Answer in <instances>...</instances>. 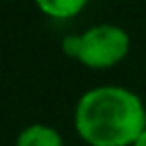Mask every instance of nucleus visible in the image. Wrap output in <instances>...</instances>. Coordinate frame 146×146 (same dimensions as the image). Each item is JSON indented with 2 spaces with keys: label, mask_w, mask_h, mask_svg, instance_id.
Here are the masks:
<instances>
[{
  "label": "nucleus",
  "mask_w": 146,
  "mask_h": 146,
  "mask_svg": "<svg viewBox=\"0 0 146 146\" xmlns=\"http://www.w3.org/2000/svg\"><path fill=\"white\" fill-rule=\"evenodd\" d=\"M74 128L88 146H132L146 128V108L124 86H96L76 102Z\"/></svg>",
  "instance_id": "obj_1"
},
{
  "label": "nucleus",
  "mask_w": 146,
  "mask_h": 146,
  "mask_svg": "<svg viewBox=\"0 0 146 146\" xmlns=\"http://www.w3.org/2000/svg\"><path fill=\"white\" fill-rule=\"evenodd\" d=\"M130 52V36L116 24H94L80 34L78 60L92 70H108Z\"/></svg>",
  "instance_id": "obj_2"
},
{
  "label": "nucleus",
  "mask_w": 146,
  "mask_h": 146,
  "mask_svg": "<svg viewBox=\"0 0 146 146\" xmlns=\"http://www.w3.org/2000/svg\"><path fill=\"white\" fill-rule=\"evenodd\" d=\"M16 146H64V140L56 128L36 122L26 126L18 134Z\"/></svg>",
  "instance_id": "obj_3"
},
{
  "label": "nucleus",
  "mask_w": 146,
  "mask_h": 146,
  "mask_svg": "<svg viewBox=\"0 0 146 146\" xmlns=\"http://www.w3.org/2000/svg\"><path fill=\"white\" fill-rule=\"evenodd\" d=\"M34 4L42 14L54 20H68L86 8L88 0H34Z\"/></svg>",
  "instance_id": "obj_4"
},
{
  "label": "nucleus",
  "mask_w": 146,
  "mask_h": 146,
  "mask_svg": "<svg viewBox=\"0 0 146 146\" xmlns=\"http://www.w3.org/2000/svg\"><path fill=\"white\" fill-rule=\"evenodd\" d=\"M78 46H80V34H70L62 40V50L70 58H78Z\"/></svg>",
  "instance_id": "obj_5"
},
{
  "label": "nucleus",
  "mask_w": 146,
  "mask_h": 146,
  "mask_svg": "<svg viewBox=\"0 0 146 146\" xmlns=\"http://www.w3.org/2000/svg\"><path fill=\"white\" fill-rule=\"evenodd\" d=\"M132 146H146V128L140 132V136L136 138V142H134Z\"/></svg>",
  "instance_id": "obj_6"
}]
</instances>
